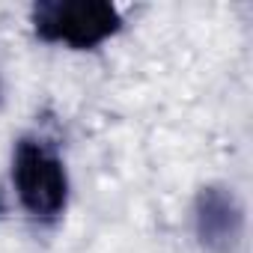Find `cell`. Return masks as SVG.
I'll return each instance as SVG.
<instances>
[{
	"label": "cell",
	"instance_id": "cell-1",
	"mask_svg": "<svg viewBox=\"0 0 253 253\" xmlns=\"http://www.w3.org/2000/svg\"><path fill=\"white\" fill-rule=\"evenodd\" d=\"M30 24L42 42L89 51L119 33L122 15L107 0H42L30 12Z\"/></svg>",
	"mask_w": 253,
	"mask_h": 253
},
{
	"label": "cell",
	"instance_id": "cell-2",
	"mask_svg": "<svg viewBox=\"0 0 253 253\" xmlns=\"http://www.w3.org/2000/svg\"><path fill=\"white\" fill-rule=\"evenodd\" d=\"M12 182L21 206L39 220H51L66 209L69 200L66 164L48 143L18 140L12 152Z\"/></svg>",
	"mask_w": 253,
	"mask_h": 253
},
{
	"label": "cell",
	"instance_id": "cell-3",
	"mask_svg": "<svg viewBox=\"0 0 253 253\" xmlns=\"http://www.w3.org/2000/svg\"><path fill=\"white\" fill-rule=\"evenodd\" d=\"M244 214L232 191L226 188H203L197 197V235L206 247L226 253L241 241Z\"/></svg>",
	"mask_w": 253,
	"mask_h": 253
},
{
	"label": "cell",
	"instance_id": "cell-4",
	"mask_svg": "<svg viewBox=\"0 0 253 253\" xmlns=\"http://www.w3.org/2000/svg\"><path fill=\"white\" fill-rule=\"evenodd\" d=\"M0 211H3V194H0Z\"/></svg>",
	"mask_w": 253,
	"mask_h": 253
}]
</instances>
